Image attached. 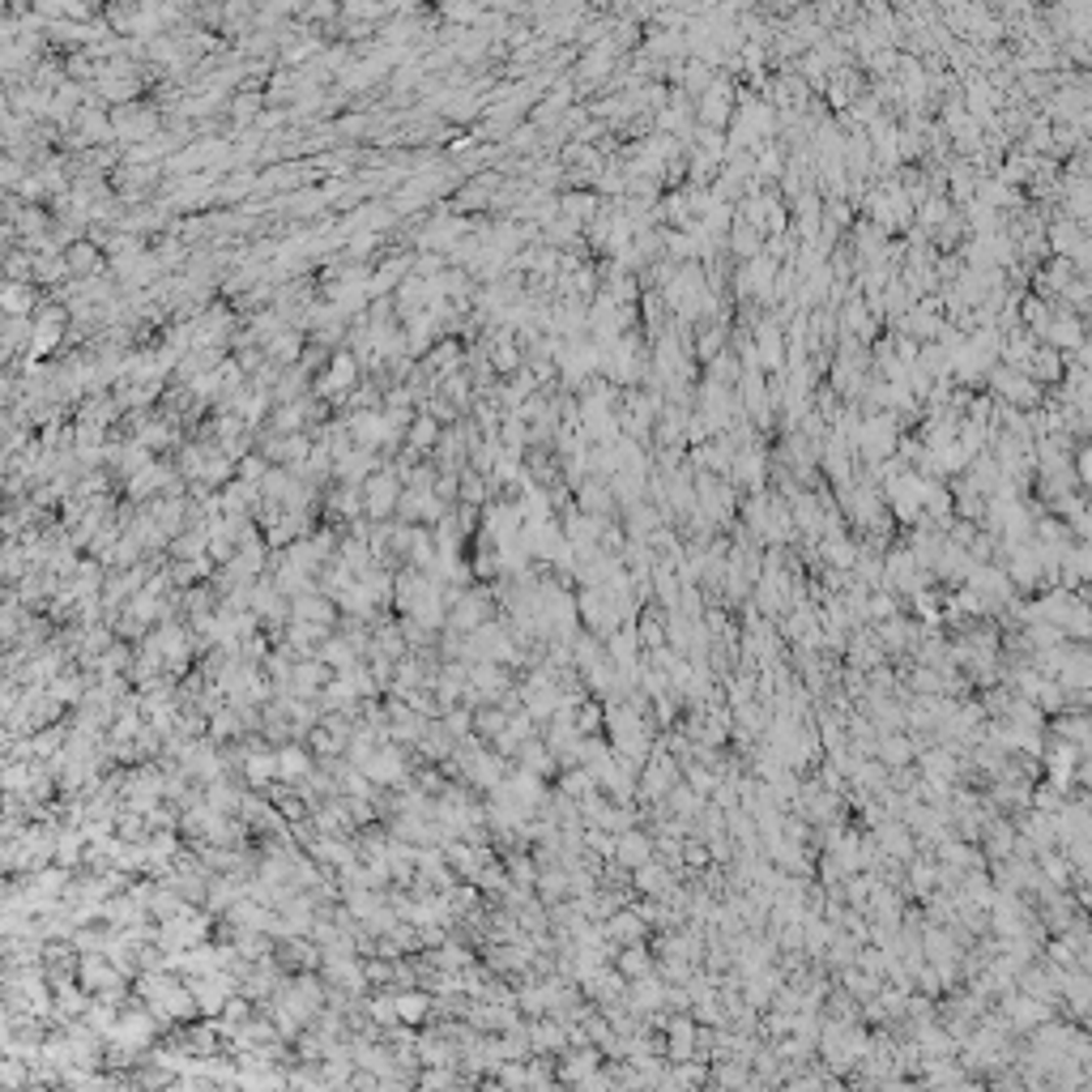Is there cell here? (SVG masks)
Here are the masks:
<instances>
[{"label":"cell","mask_w":1092,"mask_h":1092,"mask_svg":"<svg viewBox=\"0 0 1092 1092\" xmlns=\"http://www.w3.org/2000/svg\"><path fill=\"white\" fill-rule=\"evenodd\" d=\"M333 674H337V670L321 658V653H317V658H299L286 692H290V696H303V700H321V692L329 687V678H333Z\"/></svg>","instance_id":"6da1fadb"},{"label":"cell","mask_w":1092,"mask_h":1092,"mask_svg":"<svg viewBox=\"0 0 1092 1092\" xmlns=\"http://www.w3.org/2000/svg\"><path fill=\"white\" fill-rule=\"evenodd\" d=\"M1003 1020L1015 1025V1029H1025V1033H1033L1037 1025H1046V1020H1050V1003L1033 999V994H1025V990L1003 994Z\"/></svg>","instance_id":"7a4b0ae2"},{"label":"cell","mask_w":1092,"mask_h":1092,"mask_svg":"<svg viewBox=\"0 0 1092 1092\" xmlns=\"http://www.w3.org/2000/svg\"><path fill=\"white\" fill-rule=\"evenodd\" d=\"M658 858V841H653L645 828H627V833H619V841H615V862L623 866V870H636V866H645V862H653Z\"/></svg>","instance_id":"3957f363"},{"label":"cell","mask_w":1092,"mask_h":1092,"mask_svg":"<svg viewBox=\"0 0 1092 1092\" xmlns=\"http://www.w3.org/2000/svg\"><path fill=\"white\" fill-rule=\"evenodd\" d=\"M278 768H282V781L299 786V781H307V776L317 772V756H312V747L303 739H290V743L278 747Z\"/></svg>","instance_id":"277c9868"},{"label":"cell","mask_w":1092,"mask_h":1092,"mask_svg":"<svg viewBox=\"0 0 1092 1092\" xmlns=\"http://www.w3.org/2000/svg\"><path fill=\"white\" fill-rule=\"evenodd\" d=\"M397 504H401V491H397L393 478H372L368 487H363V513L372 521H388L397 513Z\"/></svg>","instance_id":"5b68a950"},{"label":"cell","mask_w":1092,"mask_h":1092,"mask_svg":"<svg viewBox=\"0 0 1092 1092\" xmlns=\"http://www.w3.org/2000/svg\"><path fill=\"white\" fill-rule=\"evenodd\" d=\"M615 968L627 982H640L649 974H658V952H653L649 943H623V948L615 952Z\"/></svg>","instance_id":"8992f818"},{"label":"cell","mask_w":1092,"mask_h":1092,"mask_svg":"<svg viewBox=\"0 0 1092 1092\" xmlns=\"http://www.w3.org/2000/svg\"><path fill=\"white\" fill-rule=\"evenodd\" d=\"M397 1015L406 1025H427L435 1015V994L427 986H406L397 990Z\"/></svg>","instance_id":"52a82bcc"},{"label":"cell","mask_w":1092,"mask_h":1092,"mask_svg":"<svg viewBox=\"0 0 1092 1092\" xmlns=\"http://www.w3.org/2000/svg\"><path fill=\"white\" fill-rule=\"evenodd\" d=\"M201 555H209V529L176 533L172 547H167V560H201Z\"/></svg>","instance_id":"ba28073f"},{"label":"cell","mask_w":1092,"mask_h":1092,"mask_svg":"<svg viewBox=\"0 0 1092 1092\" xmlns=\"http://www.w3.org/2000/svg\"><path fill=\"white\" fill-rule=\"evenodd\" d=\"M415 1084H427V1088H440V1084H457V1072H453V1066H431V1072L415 1076Z\"/></svg>","instance_id":"9c48e42d"},{"label":"cell","mask_w":1092,"mask_h":1092,"mask_svg":"<svg viewBox=\"0 0 1092 1092\" xmlns=\"http://www.w3.org/2000/svg\"><path fill=\"white\" fill-rule=\"evenodd\" d=\"M461 495H466V504H474V500H482V482H474V478H466V487H461Z\"/></svg>","instance_id":"30bf717a"},{"label":"cell","mask_w":1092,"mask_h":1092,"mask_svg":"<svg viewBox=\"0 0 1092 1092\" xmlns=\"http://www.w3.org/2000/svg\"><path fill=\"white\" fill-rule=\"evenodd\" d=\"M1080 474H1084V482H1092V448L1080 457Z\"/></svg>","instance_id":"8fae6325"}]
</instances>
